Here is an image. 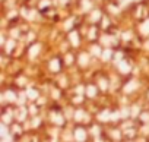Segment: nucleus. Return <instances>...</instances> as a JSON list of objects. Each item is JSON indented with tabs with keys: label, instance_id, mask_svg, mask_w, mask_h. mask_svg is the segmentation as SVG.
<instances>
[{
	"label": "nucleus",
	"instance_id": "1",
	"mask_svg": "<svg viewBox=\"0 0 149 142\" xmlns=\"http://www.w3.org/2000/svg\"><path fill=\"white\" fill-rule=\"evenodd\" d=\"M74 136H76V141L78 142H85L86 141V132L84 129H76V133H74Z\"/></svg>",
	"mask_w": 149,
	"mask_h": 142
},
{
	"label": "nucleus",
	"instance_id": "2",
	"mask_svg": "<svg viewBox=\"0 0 149 142\" xmlns=\"http://www.w3.org/2000/svg\"><path fill=\"white\" fill-rule=\"evenodd\" d=\"M117 67L120 69V72H121V73H127V72H129V69H130L127 60H121V62H118V66H117Z\"/></svg>",
	"mask_w": 149,
	"mask_h": 142
},
{
	"label": "nucleus",
	"instance_id": "3",
	"mask_svg": "<svg viewBox=\"0 0 149 142\" xmlns=\"http://www.w3.org/2000/svg\"><path fill=\"white\" fill-rule=\"evenodd\" d=\"M58 62L60 60H57V59H54V60L50 62V69L53 70V72H58V70H60V63Z\"/></svg>",
	"mask_w": 149,
	"mask_h": 142
},
{
	"label": "nucleus",
	"instance_id": "4",
	"mask_svg": "<svg viewBox=\"0 0 149 142\" xmlns=\"http://www.w3.org/2000/svg\"><path fill=\"white\" fill-rule=\"evenodd\" d=\"M140 32H142L143 35H149V19L145 21V22L142 24V27H140Z\"/></svg>",
	"mask_w": 149,
	"mask_h": 142
},
{
	"label": "nucleus",
	"instance_id": "5",
	"mask_svg": "<svg viewBox=\"0 0 149 142\" xmlns=\"http://www.w3.org/2000/svg\"><path fill=\"white\" fill-rule=\"evenodd\" d=\"M86 94H88V97H91V98H92V97H95V95H97V88H95L94 85H89V87H88Z\"/></svg>",
	"mask_w": 149,
	"mask_h": 142
},
{
	"label": "nucleus",
	"instance_id": "6",
	"mask_svg": "<svg viewBox=\"0 0 149 142\" xmlns=\"http://www.w3.org/2000/svg\"><path fill=\"white\" fill-rule=\"evenodd\" d=\"M70 40H72V44H73V45H78V44H79V41H78V34H76V32H72V34H70Z\"/></svg>",
	"mask_w": 149,
	"mask_h": 142
},
{
	"label": "nucleus",
	"instance_id": "7",
	"mask_svg": "<svg viewBox=\"0 0 149 142\" xmlns=\"http://www.w3.org/2000/svg\"><path fill=\"white\" fill-rule=\"evenodd\" d=\"M102 57H104L105 60H108V59L111 57V50H108V48H107V50H105V51L102 53Z\"/></svg>",
	"mask_w": 149,
	"mask_h": 142
},
{
	"label": "nucleus",
	"instance_id": "8",
	"mask_svg": "<svg viewBox=\"0 0 149 142\" xmlns=\"http://www.w3.org/2000/svg\"><path fill=\"white\" fill-rule=\"evenodd\" d=\"M28 95H29V98H37V91H34V90H29L28 91Z\"/></svg>",
	"mask_w": 149,
	"mask_h": 142
}]
</instances>
